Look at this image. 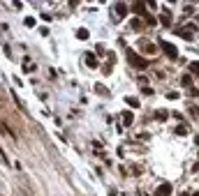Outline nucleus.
Here are the masks:
<instances>
[{
    "label": "nucleus",
    "instance_id": "f257e3e1",
    "mask_svg": "<svg viewBox=\"0 0 199 196\" xmlns=\"http://www.w3.org/2000/svg\"><path fill=\"white\" fill-rule=\"evenodd\" d=\"M160 46H162V51H165V53H169V58H176V56H178L176 46L169 44V42H160Z\"/></svg>",
    "mask_w": 199,
    "mask_h": 196
},
{
    "label": "nucleus",
    "instance_id": "f03ea898",
    "mask_svg": "<svg viewBox=\"0 0 199 196\" xmlns=\"http://www.w3.org/2000/svg\"><path fill=\"white\" fill-rule=\"evenodd\" d=\"M169 194H171V187H169L167 182H162L160 189H157V196H169Z\"/></svg>",
    "mask_w": 199,
    "mask_h": 196
},
{
    "label": "nucleus",
    "instance_id": "7ed1b4c3",
    "mask_svg": "<svg viewBox=\"0 0 199 196\" xmlns=\"http://www.w3.org/2000/svg\"><path fill=\"white\" fill-rule=\"evenodd\" d=\"M130 62L137 65V67H146V60H141V58H137L134 53H130Z\"/></svg>",
    "mask_w": 199,
    "mask_h": 196
},
{
    "label": "nucleus",
    "instance_id": "20e7f679",
    "mask_svg": "<svg viewBox=\"0 0 199 196\" xmlns=\"http://www.w3.org/2000/svg\"><path fill=\"white\" fill-rule=\"evenodd\" d=\"M0 132H3V134H7L9 136V139H16V134L14 132H12V129L7 127V125H5V122H0Z\"/></svg>",
    "mask_w": 199,
    "mask_h": 196
},
{
    "label": "nucleus",
    "instance_id": "39448f33",
    "mask_svg": "<svg viewBox=\"0 0 199 196\" xmlns=\"http://www.w3.org/2000/svg\"><path fill=\"white\" fill-rule=\"evenodd\" d=\"M86 62H88V67H97V60H95V56H93V53L86 56Z\"/></svg>",
    "mask_w": 199,
    "mask_h": 196
},
{
    "label": "nucleus",
    "instance_id": "423d86ee",
    "mask_svg": "<svg viewBox=\"0 0 199 196\" xmlns=\"http://www.w3.org/2000/svg\"><path fill=\"white\" fill-rule=\"evenodd\" d=\"M116 12H118L120 16H125V14H127V7H125L123 2H118V5H116Z\"/></svg>",
    "mask_w": 199,
    "mask_h": 196
},
{
    "label": "nucleus",
    "instance_id": "0eeeda50",
    "mask_svg": "<svg viewBox=\"0 0 199 196\" xmlns=\"http://www.w3.org/2000/svg\"><path fill=\"white\" fill-rule=\"evenodd\" d=\"M77 35H79V39H88V30H86V28H79Z\"/></svg>",
    "mask_w": 199,
    "mask_h": 196
},
{
    "label": "nucleus",
    "instance_id": "6e6552de",
    "mask_svg": "<svg viewBox=\"0 0 199 196\" xmlns=\"http://www.w3.org/2000/svg\"><path fill=\"white\" fill-rule=\"evenodd\" d=\"M123 122H125V125H132V113H130V111L123 113Z\"/></svg>",
    "mask_w": 199,
    "mask_h": 196
},
{
    "label": "nucleus",
    "instance_id": "1a4fd4ad",
    "mask_svg": "<svg viewBox=\"0 0 199 196\" xmlns=\"http://www.w3.org/2000/svg\"><path fill=\"white\" fill-rule=\"evenodd\" d=\"M0 159H3V164H5V166H9V159H7V155H5L3 148H0Z\"/></svg>",
    "mask_w": 199,
    "mask_h": 196
},
{
    "label": "nucleus",
    "instance_id": "9d476101",
    "mask_svg": "<svg viewBox=\"0 0 199 196\" xmlns=\"http://www.w3.org/2000/svg\"><path fill=\"white\" fill-rule=\"evenodd\" d=\"M125 102H127V104H130V106H139V102H137V99H134V97H127V99H125Z\"/></svg>",
    "mask_w": 199,
    "mask_h": 196
},
{
    "label": "nucleus",
    "instance_id": "9b49d317",
    "mask_svg": "<svg viewBox=\"0 0 199 196\" xmlns=\"http://www.w3.org/2000/svg\"><path fill=\"white\" fill-rule=\"evenodd\" d=\"M160 21L165 23V26H169V14H162V16H160Z\"/></svg>",
    "mask_w": 199,
    "mask_h": 196
},
{
    "label": "nucleus",
    "instance_id": "f8f14e48",
    "mask_svg": "<svg viewBox=\"0 0 199 196\" xmlns=\"http://www.w3.org/2000/svg\"><path fill=\"white\" fill-rule=\"evenodd\" d=\"M181 83H183V86H190L192 79H190V76H183V81H181Z\"/></svg>",
    "mask_w": 199,
    "mask_h": 196
},
{
    "label": "nucleus",
    "instance_id": "ddd939ff",
    "mask_svg": "<svg viewBox=\"0 0 199 196\" xmlns=\"http://www.w3.org/2000/svg\"><path fill=\"white\" fill-rule=\"evenodd\" d=\"M176 134H188V129H185V127H181V125H178V127H176Z\"/></svg>",
    "mask_w": 199,
    "mask_h": 196
},
{
    "label": "nucleus",
    "instance_id": "4468645a",
    "mask_svg": "<svg viewBox=\"0 0 199 196\" xmlns=\"http://www.w3.org/2000/svg\"><path fill=\"white\" fill-rule=\"evenodd\" d=\"M190 69H192V72H197V74H199V62H192V65H190Z\"/></svg>",
    "mask_w": 199,
    "mask_h": 196
},
{
    "label": "nucleus",
    "instance_id": "2eb2a0df",
    "mask_svg": "<svg viewBox=\"0 0 199 196\" xmlns=\"http://www.w3.org/2000/svg\"><path fill=\"white\" fill-rule=\"evenodd\" d=\"M195 196H199V194H195Z\"/></svg>",
    "mask_w": 199,
    "mask_h": 196
}]
</instances>
